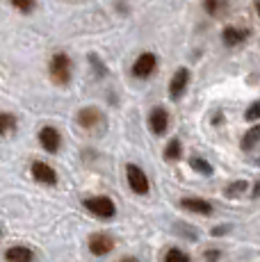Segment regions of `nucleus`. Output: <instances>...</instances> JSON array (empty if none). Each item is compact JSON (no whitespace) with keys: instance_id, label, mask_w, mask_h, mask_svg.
<instances>
[{"instance_id":"nucleus-21","label":"nucleus","mask_w":260,"mask_h":262,"mask_svg":"<svg viewBox=\"0 0 260 262\" xmlns=\"http://www.w3.org/2000/svg\"><path fill=\"white\" fill-rule=\"evenodd\" d=\"M244 119L247 121H260V100H256L253 105H249L247 112H244Z\"/></svg>"},{"instance_id":"nucleus-13","label":"nucleus","mask_w":260,"mask_h":262,"mask_svg":"<svg viewBox=\"0 0 260 262\" xmlns=\"http://www.w3.org/2000/svg\"><path fill=\"white\" fill-rule=\"evenodd\" d=\"M101 112H98L96 107H84L78 112V123L82 125V128H94L96 123H101Z\"/></svg>"},{"instance_id":"nucleus-22","label":"nucleus","mask_w":260,"mask_h":262,"mask_svg":"<svg viewBox=\"0 0 260 262\" xmlns=\"http://www.w3.org/2000/svg\"><path fill=\"white\" fill-rule=\"evenodd\" d=\"M244 189H247V183H244V180H237V183L228 185V187L224 189V191H226V196H240Z\"/></svg>"},{"instance_id":"nucleus-15","label":"nucleus","mask_w":260,"mask_h":262,"mask_svg":"<svg viewBox=\"0 0 260 262\" xmlns=\"http://www.w3.org/2000/svg\"><path fill=\"white\" fill-rule=\"evenodd\" d=\"M203 7L208 9V14H212V16H222L224 9L228 7L226 0H203Z\"/></svg>"},{"instance_id":"nucleus-19","label":"nucleus","mask_w":260,"mask_h":262,"mask_svg":"<svg viewBox=\"0 0 260 262\" xmlns=\"http://www.w3.org/2000/svg\"><path fill=\"white\" fill-rule=\"evenodd\" d=\"M164 262H189V255L183 249H169L164 255Z\"/></svg>"},{"instance_id":"nucleus-2","label":"nucleus","mask_w":260,"mask_h":262,"mask_svg":"<svg viewBox=\"0 0 260 262\" xmlns=\"http://www.w3.org/2000/svg\"><path fill=\"white\" fill-rule=\"evenodd\" d=\"M82 205L94 216H101V219H112L117 214V205L110 196H89V199L82 201Z\"/></svg>"},{"instance_id":"nucleus-27","label":"nucleus","mask_w":260,"mask_h":262,"mask_svg":"<svg viewBox=\"0 0 260 262\" xmlns=\"http://www.w3.org/2000/svg\"><path fill=\"white\" fill-rule=\"evenodd\" d=\"M256 12H258V16H260V0H256Z\"/></svg>"},{"instance_id":"nucleus-16","label":"nucleus","mask_w":260,"mask_h":262,"mask_svg":"<svg viewBox=\"0 0 260 262\" xmlns=\"http://www.w3.org/2000/svg\"><path fill=\"white\" fill-rule=\"evenodd\" d=\"M16 128V117L7 112H0V135H9Z\"/></svg>"},{"instance_id":"nucleus-25","label":"nucleus","mask_w":260,"mask_h":262,"mask_svg":"<svg viewBox=\"0 0 260 262\" xmlns=\"http://www.w3.org/2000/svg\"><path fill=\"white\" fill-rule=\"evenodd\" d=\"M251 194H253V199H260V180H258L256 185H253V191H251Z\"/></svg>"},{"instance_id":"nucleus-1","label":"nucleus","mask_w":260,"mask_h":262,"mask_svg":"<svg viewBox=\"0 0 260 262\" xmlns=\"http://www.w3.org/2000/svg\"><path fill=\"white\" fill-rule=\"evenodd\" d=\"M71 67H73V64H71V57H69L67 53H55L53 59H51V67H48L53 82L67 84L69 80H71Z\"/></svg>"},{"instance_id":"nucleus-10","label":"nucleus","mask_w":260,"mask_h":262,"mask_svg":"<svg viewBox=\"0 0 260 262\" xmlns=\"http://www.w3.org/2000/svg\"><path fill=\"white\" fill-rule=\"evenodd\" d=\"M181 208L187 210V212H194V214H203V216L212 214V203L206 199H183Z\"/></svg>"},{"instance_id":"nucleus-26","label":"nucleus","mask_w":260,"mask_h":262,"mask_svg":"<svg viewBox=\"0 0 260 262\" xmlns=\"http://www.w3.org/2000/svg\"><path fill=\"white\" fill-rule=\"evenodd\" d=\"M119 262H137V258H133V255H128V258H121Z\"/></svg>"},{"instance_id":"nucleus-20","label":"nucleus","mask_w":260,"mask_h":262,"mask_svg":"<svg viewBox=\"0 0 260 262\" xmlns=\"http://www.w3.org/2000/svg\"><path fill=\"white\" fill-rule=\"evenodd\" d=\"M9 3H12L14 7H16L18 12H23V14H30L34 9V0H9Z\"/></svg>"},{"instance_id":"nucleus-11","label":"nucleus","mask_w":260,"mask_h":262,"mask_svg":"<svg viewBox=\"0 0 260 262\" xmlns=\"http://www.w3.org/2000/svg\"><path fill=\"white\" fill-rule=\"evenodd\" d=\"M222 39H224V43H226V46H240L242 41H247V39H249V30L228 25V28L222 32Z\"/></svg>"},{"instance_id":"nucleus-9","label":"nucleus","mask_w":260,"mask_h":262,"mask_svg":"<svg viewBox=\"0 0 260 262\" xmlns=\"http://www.w3.org/2000/svg\"><path fill=\"white\" fill-rule=\"evenodd\" d=\"M187 82H189V71L185 67H181L176 73H174L171 82H169V96L171 98H181L187 89Z\"/></svg>"},{"instance_id":"nucleus-28","label":"nucleus","mask_w":260,"mask_h":262,"mask_svg":"<svg viewBox=\"0 0 260 262\" xmlns=\"http://www.w3.org/2000/svg\"><path fill=\"white\" fill-rule=\"evenodd\" d=\"M0 235H3V230H0Z\"/></svg>"},{"instance_id":"nucleus-6","label":"nucleus","mask_w":260,"mask_h":262,"mask_svg":"<svg viewBox=\"0 0 260 262\" xmlns=\"http://www.w3.org/2000/svg\"><path fill=\"white\" fill-rule=\"evenodd\" d=\"M32 178L41 185H57V173H55V169L51 164L41 162V160L32 162Z\"/></svg>"},{"instance_id":"nucleus-12","label":"nucleus","mask_w":260,"mask_h":262,"mask_svg":"<svg viewBox=\"0 0 260 262\" xmlns=\"http://www.w3.org/2000/svg\"><path fill=\"white\" fill-rule=\"evenodd\" d=\"M5 260L7 262H34V253L28 246H12L5 251Z\"/></svg>"},{"instance_id":"nucleus-23","label":"nucleus","mask_w":260,"mask_h":262,"mask_svg":"<svg viewBox=\"0 0 260 262\" xmlns=\"http://www.w3.org/2000/svg\"><path fill=\"white\" fill-rule=\"evenodd\" d=\"M206 260H208V262H217V260H219V251H217V249L208 251V253H206Z\"/></svg>"},{"instance_id":"nucleus-7","label":"nucleus","mask_w":260,"mask_h":262,"mask_svg":"<svg viewBox=\"0 0 260 262\" xmlns=\"http://www.w3.org/2000/svg\"><path fill=\"white\" fill-rule=\"evenodd\" d=\"M148 128H151V133L156 135H164L169 128V112L164 107H156L151 110V114H148Z\"/></svg>"},{"instance_id":"nucleus-14","label":"nucleus","mask_w":260,"mask_h":262,"mask_svg":"<svg viewBox=\"0 0 260 262\" xmlns=\"http://www.w3.org/2000/svg\"><path fill=\"white\" fill-rule=\"evenodd\" d=\"M258 142H260V123H256L253 128H249L247 133H244V137H242V148H244V150H251Z\"/></svg>"},{"instance_id":"nucleus-3","label":"nucleus","mask_w":260,"mask_h":262,"mask_svg":"<svg viewBox=\"0 0 260 262\" xmlns=\"http://www.w3.org/2000/svg\"><path fill=\"white\" fill-rule=\"evenodd\" d=\"M126 178H128L130 189H133L135 194H139V196L148 194V189H151V185H148L146 173H144V171L139 169L137 164H128V167H126Z\"/></svg>"},{"instance_id":"nucleus-8","label":"nucleus","mask_w":260,"mask_h":262,"mask_svg":"<svg viewBox=\"0 0 260 262\" xmlns=\"http://www.w3.org/2000/svg\"><path fill=\"white\" fill-rule=\"evenodd\" d=\"M39 142H41V146L48 153H57L59 144H62V137H59V133L53 125H44V128L39 130Z\"/></svg>"},{"instance_id":"nucleus-5","label":"nucleus","mask_w":260,"mask_h":262,"mask_svg":"<svg viewBox=\"0 0 260 262\" xmlns=\"http://www.w3.org/2000/svg\"><path fill=\"white\" fill-rule=\"evenodd\" d=\"M112 249H114V239L110 237L107 233H94L92 237H89V251H92V255H96V258L107 255Z\"/></svg>"},{"instance_id":"nucleus-24","label":"nucleus","mask_w":260,"mask_h":262,"mask_svg":"<svg viewBox=\"0 0 260 262\" xmlns=\"http://www.w3.org/2000/svg\"><path fill=\"white\" fill-rule=\"evenodd\" d=\"M224 233H228V226H217V228L212 230V235H224Z\"/></svg>"},{"instance_id":"nucleus-17","label":"nucleus","mask_w":260,"mask_h":262,"mask_svg":"<svg viewBox=\"0 0 260 262\" xmlns=\"http://www.w3.org/2000/svg\"><path fill=\"white\" fill-rule=\"evenodd\" d=\"M181 158V142L178 139H171V142L167 144V148H164V160H169V162H174V160Z\"/></svg>"},{"instance_id":"nucleus-4","label":"nucleus","mask_w":260,"mask_h":262,"mask_svg":"<svg viewBox=\"0 0 260 262\" xmlns=\"http://www.w3.org/2000/svg\"><path fill=\"white\" fill-rule=\"evenodd\" d=\"M158 69V57L153 53H142L133 64V75L135 78H148Z\"/></svg>"},{"instance_id":"nucleus-18","label":"nucleus","mask_w":260,"mask_h":262,"mask_svg":"<svg viewBox=\"0 0 260 262\" xmlns=\"http://www.w3.org/2000/svg\"><path fill=\"white\" fill-rule=\"evenodd\" d=\"M189 167H192L194 171H199V173H203V176L212 173V167H210L203 158H192V160H189Z\"/></svg>"}]
</instances>
